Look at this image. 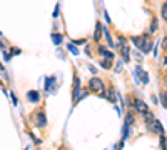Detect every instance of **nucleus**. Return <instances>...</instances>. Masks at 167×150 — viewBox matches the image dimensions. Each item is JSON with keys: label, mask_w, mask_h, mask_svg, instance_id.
I'll list each match as a JSON object with an SVG mask.
<instances>
[{"label": "nucleus", "mask_w": 167, "mask_h": 150, "mask_svg": "<svg viewBox=\"0 0 167 150\" xmlns=\"http://www.w3.org/2000/svg\"><path fill=\"white\" fill-rule=\"evenodd\" d=\"M67 48H68V52H70V54H73V55H77V54H78L77 47L73 45V43H68V45H67Z\"/></svg>", "instance_id": "15"}, {"label": "nucleus", "mask_w": 167, "mask_h": 150, "mask_svg": "<svg viewBox=\"0 0 167 150\" xmlns=\"http://www.w3.org/2000/svg\"><path fill=\"white\" fill-rule=\"evenodd\" d=\"M135 74L140 75V79H142V82H144V84H147V82H149V77H147V74L140 69V67H137V69H135Z\"/></svg>", "instance_id": "10"}, {"label": "nucleus", "mask_w": 167, "mask_h": 150, "mask_svg": "<svg viewBox=\"0 0 167 150\" xmlns=\"http://www.w3.org/2000/svg\"><path fill=\"white\" fill-rule=\"evenodd\" d=\"M58 8H60V7H55V10H53V17H58Z\"/></svg>", "instance_id": "22"}, {"label": "nucleus", "mask_w": 167, "mask_h": 150, "mask_svg": "<svg viewBox=\"0 0 167 150\" xmlns=\"http://www.w3.org/2000/svg\"><path fill=\"white\" fill-rule=\"evenodd\" d=\"M0 70H3V67H2V65H0Z\"/></svg>", "instance_id": "26"}, {"label": "nucleus", "mask_w": 167, "mask_h": 150, "mask_svg": "<svg viewBox=\"0 0 167 150\" xmlns=\"http://www.w3.org/2000/svg\"><path fill=\"white\" fill-rule=\"evenodd\" d=\"M89 87H90V90H92V92H95V94H102V90H104V84H102V80H100V79H97V77L90 79Z\"/></svg>", "instance_id": "2"}, {"label": "nucleus", "mask_w": 167, "mask_h": 150, "mask_svg": "<svg viewBox=\"0 0 167 150\" xmlns=\"http://www.w3.org/2000/svg\"><path fill=\"white\" fill-rule=\"evenodd\" d=\"M102 32L105 33V38H107V42H109V45H114V40H112V37H110V33L107 28H102Z\"/></svg>", "instance_id": "14"}, {"label": "nucleus", "mask_w": 167, "mask_h": 150, "mask_svg": "<svg viewBox=\"0 0 167 150\" xmlns=\"http://www.w3.org/2000/svg\"><path fill=\"white\" fill-rule=\"evenodd\" d=\"M150 30H152V32L157 30V20H155V18H154V22H152V25H150Z\"/></svg>", "instance_id": "20"}, {"label": "nucleus", "mask_w": 167, "mask_h": 150, "mask_svg": "<svg viewBox=\"0 0 167 150\" xmlns=\"http://www.w3.org/2000/svg\"><path fill=\"white\" fill-rule=\"evenodd\" d=\"M27 99L30 100V102H38L40 100V95H38V92H35V90H30V92H27Z\"/></svg>", "instance_id": "8"}, {"label": "nucleus", "mask_w": 167, "mask_h": 150, "mask_svg": "<svg viewBox=\"0 0 167 150\" xmlns=\"http://www.w3.org/2000/svg\"><path fill=\"white\" fill-rule=\"evenodd\" d=\"M162 18H164V20H167V3H164V5H162Z\"/></svg>", "instance_id": "19"}, {"label": "nucleus", "mask_w": 167, "mask_h": 150, "mask_svg": "<svg viewBox=\"0 0 167 150\" xmlns=\"http://www.w3.org/2000/svg\"><path fill=\"white\" fill-rule=\"evenodd\" d=\"M132 105H134V107H135V110H137V112H139L140 115H147V114H149V109H147L145 102H142V100L135 99L134 102H132Z\"/></svg>", "instance_id": "3"}, {"label": "nucleus", "mask_w": 167, "mask_h": 150, "mask_svg": "<svg viewBox=\"0 0 167 150\" xmlns=\"http://www.w3.org/2000/svg\"><path fill=\"white\" fill-rule=\"evenodd\" d=\"M100 65L104 67V69H110V67H112L110 60H107V59H104V60H102V62H100Z\"/></svg>", "instance_id": "16"}, {"label": "nucleus", "mask_w": 167, "mask_h": 150, "mask_svg": "<svg viewBox=\"0 0 167 150\" xmlns=\"http://www.w3.org/2000/svg\"><path fill=\"white\" fill-rule=\"evenodd\" d=\"M35 123H37V127H43V125H47L45 114H43V112H38V114L35 115Z\"/></svg>", "instance_id": "4"}, {"label": "nucleus", "mask_w": 167, "mask_h": 150, "mask_svg": "<svg viewBox=\"0 0 167 150\" xmlns=\"http://www.w3.org/2000/svg\"><path fill=\"white\" fill-rule=\"evenodd\" d=\"M99 54H100V55H104L107 60H112V59H114V52L107 50V48H105V47H102V45L99 47Z\"/></svg>", "instance_id": "7"}, {"label": "nucleus", "mask_w": 167, "mask_h": 150, "mask_svg": "<svg viewBox=\"0 0 167 150\" xmlns=\"http://www.w3.org/2000/svg\"><path fill=\"white\" fill-rule=\"evenodd\" d=\"M162 43H164V47H167V38H164V42H162Z\"/></svg>", "instance_id": "24"}, {"label": "nucleus", "mask_w": 167, "mask_h": 150, "mask_svg": "<svg viewBox=\"0 0 167 150\" xmlns=\"http://www.w3.org/2000/svg\"><path fill=\"white\" fill-rule=\"evenodd\" d=\"M119 48H120V54H122V59L124 62H129L130 59V48H129V43L124 37H119Z\"/></svg>", "instance_id": "1"}, {"label": "nucleus", "mask_w": 167, "mask_h": 150, "mask_svg": "<svg viewBox=\"0 0 167 150\" xmlns=\"http://www.w3.org/2000/svg\"><path fill=\"white\" fill-rule=\"evenodd\" d=\"M132 123H134V117L127 114V119H125V125H127V127H129V125H132Z\"/></svg>", "instance_id": "17"}, {"label": "nucleus", "mask_w": 167, "mask_h": 150, "mask_svg": "<svg viewBox=\"0 0 167 150\" xmlns=\"http://www.w3.org/2000/svg\"><path fill=\"white\" fill-rule=\"evenodd\" d=\"M100 33H102V27H100V22H97V25H95V32H94V38L95 40H100Z\"/></svg>", "instance_id": "11"}, {"label": "nucleus", "mask_w": 167, "mask_h": 150, "mask_svg": "<svg viewBox=\"0 0 167 150\" xmlns=\"http://www.w3.org/2000/svg\"><path fill=\"white\" fill-rule=\"evenodd\" d=\"M150 48H152V42L149 40V38L145 37V40H144V43H142V47H140V50L144 52V54H149L150 52Z\"/></svg>", "instance_id": "9"}, {"label": "nucleus", "mask_w": 167, "mask_h": 150, "mask_svg": "<svg viewBox=\"0 0 167 150\" xmlns=\"http://www.w3.org/2000/svg\"><path fill=\"white\" fill-rule=\"evenodd\" d=\"M89 69H90V72H92V74H97V69H95V67H92V65H90Z\"/></svg>", "instance_id": "23"}, {"label": "nucleus", "mask_w": 167, "mask_h": 150, "mask_svg": "<svg viewBox=\"0 0 167 150\" xmlns=\"http://www.w3.org/2000/svg\"><path fill=\"white\" fill-rule=\"evenodd\" d=\"M55 82L57 79L55 77H48L45 80V92H53V87H55Z\"/></svg>", "instance_id": "6"}, {"label": "nucleus", "mask_w": 167, "mask_h": 150, "mask_svg": "<svg viewBox=\"0 0 167 150\" xmlns=\"http://www.w3.org/2000/svg\"><path fill=\"white\" fill-rule=\"evenodd\" d=\"M78 92H80V80H78V77L75 75L73 77V100L78 99Z\"/></svg>", "instance_id": "5"}, {"label": "nucleus", "mask_w": 167, "mask_h": 150, "mask_svg": "<svg viewBox=\"0 0 167 150\" xmlns=\"http://www.w3.org/2000/svg\"><path fill=\"white\" fill-rule=\"evenodd\" d=\"M144 40H145V37H132V42L135 43V47H137V48H140V47H142Z\"/></svg>", "instance_id": "12"}, {"label": "nucleus", "mask_w": 167, "mask_h": 150, "mask_svg": "<svg viewBox=\"0 0 167 150\" xmlns=\"http://www.w3.org/2000/svg\"><path fill=\"white\" fill-rule=\"evenodd\" d=\"M52 42L55 43V45H60L62 43V35L60 33H52Z\"/></svg>", "instance_id": "13"}, {"label": "nucleus", "mask_w": 167, "mask_h": 150, "mask_svg": "<svg viewBox=\"0 0 167 150\" xmlns=\"http://www.w3.org/2000/svg\"><path fill=\"white\" fill-rule=\"evenodd\" d=\"M162 102H164V105L167 107V90L164 92V95H162Z\"/></svg>", "instance_id": "21"}, {"label": "nucleus", "mask_w": 167, "mask_h": 150, "mask_svg": "<svg viewBox=\"0 0 167 150\" xmlns=\"http://www.w3.org/2000/svg\"><path fill=\"white\" fill-rule=\"evenodd\" d=\"M164 64H165V65H167V57H165V59H164Z\"/></svg>", "instance_id": "25"}, {"label": "nucleus", "mask_w": 167, "mask_h": 150, "mask_svg": "<svg viewBox=\"0 0 167 150\" xmlns=\"http://www.w3.org/2000/svg\"><path fill=\"white\" fill-rule=\"evenodd\" d=\"M109 100H110V102H115V92H114V89L109 90Z\"/></svg>", "instance_id": "18"}]
</instances>
